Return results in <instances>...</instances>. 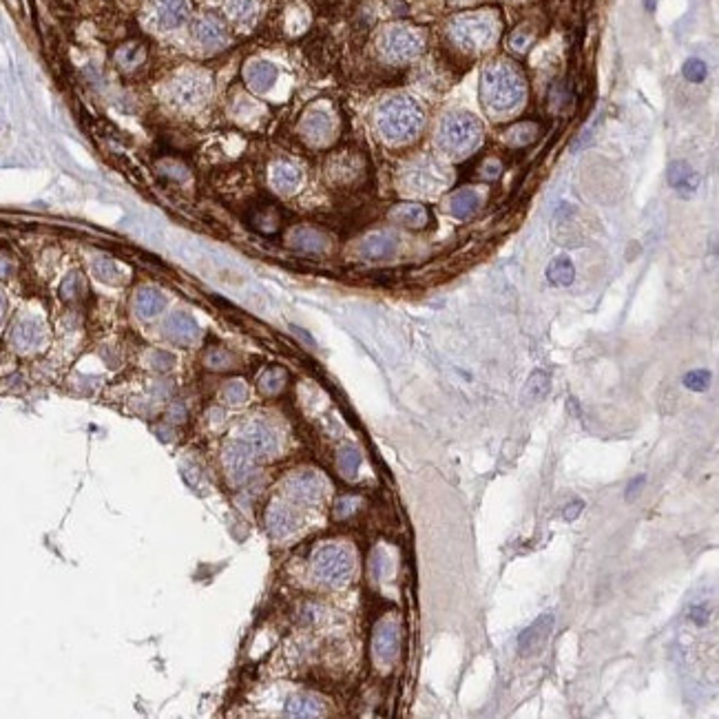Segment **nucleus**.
I'll return each instance as SVG.
<instances>
[{"label":"nucleus","mask_w":719,"mask_h":719,"mask_svg":"<svg viewBox=\"0 0 719 719\" xmlns=\"http://www.w3.org/2000/svg\"><path fill=\"white\" fill-rule=\"evenodd\" d=\"M190 36H193L195 45H200L206 51L222 49L228 42V29L222 20L213 14H204L193 20V27H190Z\"/></svg>","instance_id":"obj_17"},{"label":"nucleus","mask_w":719,"mask_h":719,"mask_svg":"<svg viewBox=\"0 0 719 719\" xmlns=\"http://www.w3.org/2000/svg\"><path fill=\"white\" fill-rule=\"evenodd\" d=\"M354 554L348 544L326 542L310 558L312 576L326 586H343L354 576Z\"/></svg>","instance_id":"obj_5"},{"label":"nucleus","mask_w":719,"mask_h":719,"mask_svg":"<svg viewBox=\"0 0 719 719\" xmlns=\"http://www.w3.org/2000/svg\"><path fill=\"white\" fill-rule=\"evenodd\" d=\"M336 465H339V472L346 478H354L358 467H361V454H358L352 445H346L336 454Z\"/></svg>","instance_id":"obj_37"},{"label":"nucleus","mask_w":719,"mask_h":719,"mask_svg":"<svg viewBox=\"0 0 719 719\" xmlns=\"http://www.w3.org/2000/svg\"><path fill=\"white\" fill-rule=\"evenodd\" d=\"M684 76L686 80L690 82H702L706 76H708V67H706V62L700 60V58H690L686 65H684Z\"/></svg>","instance_id":"obj_44"},{"label":"nucleus","mask_w":719,"mask_h":719,"mask_svg":"<svg viewBox=\"0 0 719 719\" xmlns=\"http://www.w3.org/2000/svg\"><path fill=\"white\" fill-rule=\"evenodd\" d=\"M524 100V80L518 69L494 62L482 73V102L492 113H509Z\"/></svg>","instance_id":"obj_2"},{"label":"nucleus","mask_w":719,"mask_h":719,"mask_svg":"<svg viewBox=\"0 0 719 719\" xmlns=\"http://www.w3.org/2000/svg\"><path fill=\"white\" fill-rule=\"evenodd\" d=\"M358 171H361V164L356 155H339L328 164V175L334 182H352Z\"/></svg>","instance_id":"obj_32"},{"label":"nucleus","mask_w":719,"mask_h":719,"mask_svg":"<svg viewBox=\"0 0 719 719\" xmlns=\"http://www.w3.org/2000/svg\"><path fill=\"white\" fill-rule=\"evenodd\" d=\"M162 330H164V336L168 341L175 343V346H182V348H193L202 339V330H200L197 321L188 312H182V310L168 314L164 319Z\"/></svg>","instance_id":"obj_14"},{"label":"nucleus","mask_w":719,"mask_h":719,"mask_svg":"<svg viewBox=\"0 0 719 719\" xmlns=\"http://www.w3.org/2000/svg\"><path fill=\"white\" fill-rule=\"evenodd\" d=\"M224 467L226 474L235 482H246L255 474V454L246 445L244 440H230L224 448Z\"/></svg>","instance_id":"obj_15"},{"label":"nucleus","mask_w":719,"mask_h":719,"mask_svg":"<svg viewBox=\"0 0 719 719\" xmlns=\"http://www.w3.org/2000/svg\"><path fill=\"white\" fill-rule=\"evenodd\" d=\"M239 440H244L255 456H274L279 452V436L264 420L246 423L239 430Z\"/></svg>","instance_id":"obj_16"},{"label":"nucleus","mask_w":719,"mask_h":719,"mask_svg":"<svg viewBox=\"0 0 719 719\" xmlns=\"http://www.w3.org/2000/svg\"><path fill=\"white\" fill-rule=\"evenodd\" d=\"M547 279H549V284L558 286V288L574 284L576 268H574V264H571V259L569 257H556L547 268Z\"/></svg>","instance_id":"obj_33"},{"label":"nucleus","mask_w":719,"mask_h":719,"mask_svg":"<svg viewBox=\"0 0 719 719\" xmlns=\"http://www.w3.org/2000/svg\"><path fill=\"white\" fill-rule=\"evenodd\" d=\"M16 272V262L7 252H0V279H11Z\"/></svg>","instance_id":"obj_47"},{"label":"nucleus","mask_w":719,"mask_h":719,"mask_svg":"<svg viewBox=\"0 0 719 719\" xmlns=\"http://www.w3.org/2000/svg\"><path fill=\"white\" fill-rule=\"evenodd\" d=\"M246 84L255 91V93H266L272 89V84L277 82V67L270 65L266 60H257V62H250L246 67Z\"/></svg>","instance_id":"obj_25"},{"label":"nucleus","mask_w":719,"mask_h":719,"mask_svg":"<svg viewBox=\"0 0 719 719\" xmlns=\"http://www.w3.org/2000/svg\"><path fill=\"white\" fill-rule=\"evenodd\" d=\"M478 193L472 188H462V190H456V193L452 195L450 200V210H452V215L458 217V219H467L476 213V208H478Z\"/></svg>","instance_id":"obj_31"},{"label":"nucleus","mask_w":719,"mask_h":719,"mask_svg":"<svg viewBox=\"0 0 719 719\" xmlns=\"http://www.w3.org/2000/svg\"><path fill=\"white\" fill-rule=\"evenodd\" d=\"M288 383V372L279 366H270L257 376V388L264 396H279Z\"/></svg>","instance_id":"obj_30"},{"label":"nucleus","mask_w":719,"mask_h":719,"mask_svg":"<svg viewBox=\"0 0 719 719\" xmlns=\"http://www.w3.org/2000/svg\"><path fill=\"white\" fill-rule=\"evenodd\" d=\"M524 392H527V396H529L532 400H540V398H544L547 392H549V376H547L542 370H536V372L529 376V381H527Z\"/></svg>","instance_id":"obj_42"},{"label":"nucleus","mask_w":719,"mask_h":719,"mask_svg":"<svg viewBox=\"0 0 719 719\" xmlns=\"http://www.w3.org/2000/svg\"><path fill=\"white\" fill-rule=\"evenodd\" d=\"M226 14L235 25L239 27H252L259 18V3L257 0H228Z\"/></svg>","instance_id":"obj_28"},{"label":"nucleus","mask_w":719,"mask_h":719,"mask_svg":"<svg viewBox=\"0 0 719 719\" xmlns=\"http://www.w3.org/2000/svg\"><path fill=\"white\" fill-rule=\"evenodd\" d=\"M400 651V629L394 620H381L372 636V655L378 666H392Z\"/></svg>","instance_id":"obj_13"},{"label":"nucleus","mask_w":719,"mask_h":719,"mask_svg":"<svg viewBox=\"0 0 719 719\" xmlns=\"http://www.w3.org/2000/svg\"><path fill=\"white\" fill-rule=\"evenodd\" d=\"M326 480L321 474L312 470L294 472L286 478L284 492L286 496L297 505H319L326 496Z\"/></svg>","instance_id":"obj_11"},{"label":"nucleus","mask_w":719,"mask_h":719,"mask_svg":"<svg viewBox=\"0 0 719 719\" xmlns=\"http://www.w3.org/2000/svg\"><path fill=\"white\" fill-rule=\"evenodd\" d=\"M144 366L153 370V372H171L175 368V356L171 352H166V350H149L144 356Z\"/></svg>","instance_id":"obj_38"},{"label":"nucleus","mask_w":719,"mask_h":719,"mask_svg":"<svg viewBox=\"0 0 719 719\" xmlns=\"http://www.w3.org/2000/svg\"><path fill=\"white\" fill-rule=\"evenodd\" d=\"M301 524V516L297 514L292 505L284 502V500H274L270 502V507L266 509V529L270 532L272 538H288L294 532L299 529Z\"/></svg>","instance_id":"obj_18"},{"label":"nucleus","mask_w":719,"mask_h":719,"mask_svg":"<svg viewBox=\"0 0 719 719\" xmlns=\"http://www.w3.org/2000/svg\"><path fill=\"white\" fill-rule=\"evenodd\" d=\"M288 244L294 250L306 252V255H321V252H326L330 248V237L324 230H316V228H310V226H299V228L290 230Z\"/></svg>","instance_id":"obj_23"},{"label":"nucleus","mask_w":719,"mask_h":719,"mask_svg":"<svg viewBox=\"0 0 719 719\" xmlns=\"http://www.w3.org/2000/svg\"><path fill=\"white\" fill-rule=\"evenodd\" d=\"M62 299L65 301H80L84 297V292H87V284H84V277L80 272H69L67 274V279L62 281Z\"/></svg>","instance_id":"obj_39"},{"label":"nucleus","mask_w":719,"mask_h":719,"mask_svg":"<svg viewBox=\"0 0 719 719\" xmlns=\"http://www.w3.org/2000/svg\"><path fill=\"white\" fill-rule=\"evenodd\" d=\"M398 248V237L390 230H376L370 232L358 244V255L368 262H383L390 259Z\"/></svg>","instance_id":"obj_21"},{"label":"nucleus","mask_w":719,"mask_h":719,"mask_svg":"<svg viewBox=\"0 0 719 719\" xmlns=\"http://www.w3.org/2000/svg\"><path fill=\"white\" fill-rule=\"evenodd\" d=\"M552 631H554V616L552 613H542V616L532 626H527L520 633V638H518L520 655H527V658H529V655L540 653L544 648V644L549 642Z\"/></svg>","instance_id":"obj_20"},{"label":"nucleus","mask_w":719,"mask_h":719,"mask_svg":"<svg viewBox=\"0 0 719 719\" xmlns=\"http://www.w3.org/2000/svg\"><path fill=\"white\" fill-rule=\"evenodd\" d=\"M655 3H658V0H646V9H653Z\"/></svg>","instance_id":"obj_51"},{"label":"nucleus","mask_w":719,"mask_h":719,"mask_svg":"<svg viewBox=\"0 0 719 719\" xmlns=\"http://www.w3.org/2000/svg\"><path fill=\"white\" fill-rule=\"evenodd\" d=\"M286 715L288 717H321L326 715V704L310 693L292 695L286 702Z\"/></svg>","instance_id":"obj_27"},{"label":"nucleus","mask_w":719,"mask_h":719,"mask_svg":"<svg viewBox=\"0 0 719 719\" xmlns=\"http://www.w3.org/2000/svg\"><path fill=\"white\" fill-rule=\"evenodd\" d=\"M400 177H403V184L410 190H414V193H434V190L448 184L445 168H443L434 157H418L410 162L403 168Z\"/></svg>","instance_id":"obj_10"},{"label":"nucleus","mask_w":719,"mask_h":719,"mask_svg":"<svg viewBox=\"0 0 719 719\" xmlns=\"http://www.w3.org/2000/svg\"><path fill=\"white\" fill-rule=\"evenodd\" d=\"M580 512H582V502L576 500V502H571V505L564 507V509H562V516H564V520H576V518L580 516Z\"/></svg>","instance_id":"obj_48"},{"label":"nucleus","mask_w":719,"mask_h":719,"mask_svg":"<svg viewBox=\"0 0 719 719\" xmlns=\"http://www.w3.org/2000/svg\"><path fill=\"white\" fill-rule=\"evenodd\" d=\"M482 140V126L470 111H452L440 120L438 146L450 157L470 155Z\"/></svg>","instance_id":"obj_4"},{"label":"nucleus","mask_w":719,"mask_h":719,"mask_svg":"<svg viewBox=\"0 0 719 719\" xmlns=\"http://www.w3.org/2000/svg\"><path fill=\"white\" fill-rule=\"evenodd\" d=\"M235 354H232L230 350H226V348H219V346H215V348H210L206 354H204V366L208 368V370H215V372H226V370H232V368H235Z\"/></svg>","instance_id":"obj_35"},{"label":"nucleus","mask_w":719,"mask_h":719,"mask_svg":"<svg viewBox=\"0 0 719 719\" xmlns=\"http://www.w3.org/2000/svg\"><path fill=\"white\" fill-rule=\"evenodd\" d=\"M454 3H467V0H454Z\"/></svg>","instance_id":"obj_52"},{"label":"nucleus","mask_w":719,"mask_h":719,"mask_svg":"<svg viewBox=\"0 0 719 719\" xmlns=\"http://www.w3.org/2000/svg\"><path fill=\"white\" fill-rule=\"evenodd\" d=\"M91 270H93V277L107 286H124L126 281V274L124 270L111 259V257H95L91 262Z\"/></svg>","instance_id":"obj_29"},{"label":"nucleus","mask_w":719,"mask_h":719,"mask_svg":"<svg viewBox=\"0 0 719 719\" xmlns=\"http://www.w3.org/2000/svg\"><path fill=\"white\" fill-rule=\"evenodd\" d=\"M168 299L166 294L155 288V286H142L138 288L135 297H133V312L138 314V319L142 321H151L157 319V316L166 310Z\"/></svg>","instance_id":"obj_22"},{"label":"nucleus","mask_w":719,"mask_h":719,"mask_svg":"<svg viewBox=\"0 0 719 719\" xmlns=\"http://www.w3.org/2000/svg\"><path fill=\"white\" fill-rule=\"evenodd\" d=\"M7 294H5V290L3 288H0V326H3V321H5V316H7Z\"/></svg>","instance_id":"obj_49"},{"label":"nucleus","mask_w":719,"mask_h":719,"mask_svg":"<svg viewBox=\"0 0 719 719\" xmlns=\"http://www.w3.org/2000/svg\"><path fill=\"white\" fill-rule=\"evenodd\" d=\"M248 398V386L242 378H232L222 388V400L226 405H242Z\"/></svg>","instance_id":"obj_40"},{"label":"nucleus","mask_w":719,"mask_h":719,"mask_svg":"<svg viewBox=\"0 0 719 719\" xmlns=\"http://www.w3.org/2000/svg\"><path fill=\"white\" fill-rule=\"evenodd\" d=\"M213 93V82L208 73L200 69H182L175 76L166 80L162 98L173 111L180 113H195L208 102Z\"/></svg>","instance_id":"obj_3"},{"label":"nucleus","mask_w":719,"mask_h":719,"mask_svg":"<svg viewBox=\"0 0 719 719\" xmlns=\"http://www.w3.org/2000/svg\"><path fill=\"white\" fill-rule=\"evenodd\" d=\"M378 51L390 62H408L423 51V36L410 27H390L378 38Z\"/></svg>","instance_id":"obj_8"},{"label":"nucleus","mask_w":719,"mask_h":719,"mask_svg":"<svg viewBox=\"0 0 719 719\" xmlns=\"http://www.w3.org/2000/svg\"><path fill=\"white\" fill-rule=\"evenodd\" d=\"M299 133L310 146H326L336 138V118L326 107H312L299 122Z\"/></svg>","instance_id":"obj_12"},{"label":"nucleus","mask_w":719,"mask_h":719,"mask_svg":"<svg viewBox=\"0 0 719 719\" xmlns=\"http://www.w3.org/2000/svg\"><path fill=\"white\" fill-rule=\"evenodd\" d=\"M279 213L274 208H262L257 210L255 215H252V226H255L257 230L262 232H272V230H277L279 228Z\"/></svg>","instance_id":"obj_41"},{"label":"nucleus","mask_w":719,"mask_h":719,"mask_svg":"<svg viewBox=\"0 0 719 719\" xmlns=\"http://www.w3.org/2000/svg\"><path fill=\"white\" fill-rule=\"evenodd\" d=\"M423 124H425V113L420 104L408 95L386 98L374 111V129L388 144H405L414 140Z\"/></svg>","instance_id":"obj_1"},{"label":"nucleus","mask_w":719,"mask_h":719,"mask_svg":"<svg viewBox=\"0 0 719 719\" xmlns=\"http://www.w3.org/2000/svg\"><path fill=\"white\" fill-rule=\"evenodd\" d=\"M49 341V328L40 314L23 312L18 314L9 328V346L18 354H33L40 352Z\"/></svg>","instance_id":"obj_6"},{"label":"nucleus","mask_w":719,"mask_h":719,"mask_svg":"<svg viewBox=\"0 0 719 719\" xmlns=\"http://www.w3.org/2000/svg\"><path fill=\"white\" fill-rule=\"evenodd\" d=\"M356 505H358V500H356V498H352V496H348V498H341L339 502H336V507H334L336 518H348V516H352V514H354V509H356Z\"/></svg>","instance_id":"obj_46"},{"label":"nucleus","mask_w":719,"mask_h":719,"mask_svg":"<svg viewBox=\"0 0 719 719\" xmlns=\"http://www.w3.org/2000/svg\"><path fill=\"white\" fill-rule=\"evenodd\" d=\"M394 224L398 226H405V228H425L430 222V210L420 204H396L390 215H388Z\"/></svg>","instance_id":"obj_26"},{"label":"nucleus","mask_w":719,"mask_h":719,"mask_svg":"<svg viewBox=\"0 0 719 719\" xmlns=\"http://www.w3.org/2000/svg\"><path fill=\"white\" fill-rule=\"evenodd\" d=\"M144 58H146V49H144V45H140V42H126V45H122L115 53L118 65L126 71L142 65Z\"/></svg>","instance_id":"obj_34"},{"label":"nucleus","mask_w":719,"mask_h":719,"mask_svg":"<svg viewBox=\"0 0 719 719\" xmlns=\"http://www.w3.org/2000/svg\"><path fill=\"white\" fill-rule=\"evenodd\" d=\"M450 33L456 40V45H460L462 49L476 51V49L490 47L494 42L496 23L485 14H472V16H462L454 20Z\"/></svg>","instance_id":"obj_7"},{"label":"nucleus","mask_w":719,"mask_h":719,"mask_svg":"<svg viewBox=\"0 0 719 719\" xmlns=\"http://www.w3.org/2000/svg\"><path fill=\"white\" fill-rule=\"evenodd\" d=\"M710 383V372L706 370H693L684 376V386L695 392H704Z\"/></svg>","instance_id":"obj_43"},{"label":"nucleus","mask_w":719,"mask_h":719,"mask_svg":"<svg viewBox=\"0 0 719 719\" xmlns=\"http://www.w3.org/2000/svg\"><path fill=\"white\" fill-rule=\"evenodd\" d=\"M534 131H536V126H534V124H518V126H514V129H512L509 133H507V142H509V144H516V146L527 144V142H532Z\"/></svg>","instance_id":"obj_45"},{"label":"nucleus","mask_w":719,"mask_h":719,"mask_svg":"<svg viewBox=\"0 0 719 719\" xmlns=\"http://www.w3.org/2000/svg\"><path fill=\"white\" fill-rule=\"evenodd\" d=\"M157 173H160L162 177H166L168 182H173V184H184V182L190 177L188 166H186L184 162H180L177 157L160 160V162H157Z\"/></svg>","instance_id":"obj_36"},{"label":"nucleus","mask_w":719,"mask_h":719,"mask_svg":"<svg viewBox=\"0 0 719 719\" xmlns=\"http://www.w3.org/2000/svg\"><path fill=\"white\" fill-rule=\"evenodd\" d=\"M268 182L279 195H292L294 190H299V186L304 182V171H301V166L297 162L277 160L268 171Z\"/></svg>","instance_id":"obj_19"},{"label":"nucleus","mask_w":719,"mask_h":719,"mask_svg":"<svg viewBox=\"0 0 719 719\" xmlns=\"http://www.w3.org/2000/svg\"><path fill=\"white\" fill-rule=\"evenodd\" d=\"M668 184L680 197H693L700 188V175L686 162H673L668 168Z\"/></svg>","instance_id":"obj_24"},{"label":"nucleus","mask_w":719,"mask_h":719,"mask_svg":"<svg viewBox=\"0 0 719 719\" xmlns=\"http://www.w3.org/2000/svg\"><path fill=\"white\" fill-rule=\"evenodd\" d=\"M642 485H644V476L636 478V480H633V482L629 485V490H626V496L631 498V496H633V492H636V490H640V487H642Z\"/></svg>","instance_id":"obj_50"},{"label":"nucleus","mask_w":719,"mask_h":719,"mask_svg":"<svg viewBox=\"0 0 719 719\" xmlns=\"http://www.w3.org/2000/svg\"><path fill=\"white\" fill-rule=\"evenodd\" d=\"M190 18V0H149L144 7L146 25L155 31H175Z\"/></svg>","instance_id":"obj_9"}]
</instances>
